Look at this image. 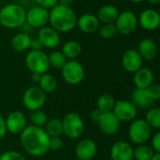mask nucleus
<instances>
[{
    "mask_svg": "<svg viewBox=\"0 0 160 160\" xmlns=\"http://www.w3.org/2000/svg\"><path fill=\"white\" fill-rule=\"evenodd\" d=\"M50 138L43 127L28 125L20 134V143L26 152L32 156L44 155L49 151Z\"/></svg>",
    "mask_w": 160,
    "mask_h": 160,
    "instance_id": "f257e3e1",
    "label": "nucleus"
},
{
    "mask_svg": "<svg viewBox=\"0 0 160 160\" xmlns=\"http://www.w3.org/2000/svg\"><path fill=\"white\" fill-rule=\"evenodd\" d=\"M49 23L58 33H66L75 28L77 17L70 7L57 5L49 12Z\"/></svg>",
    "mask_w": 160,
    "mask_h": 160,
    "instance_id": "f03ea898",
    "label": "nucleus"
},
{
    "mask_svg": "<svg viewBox=\"0 0 160 160\" xmlns=\"http://www.w3.org/2000/svg\"><path fill=\"white\" fill-rule=\"evenodd\" d=\"M27 12L23 6L9 4L0 10V25L6 28H17L26 24Z\"/></svg>",
    "mask_w": 160,
    "mask_h": 160,
    "instance_id": "7ed1b4c3",
    "label": "nucleus"
},
{
    "mask_svg": "<svg viewBox=\"0 0 160 160\" xmlns=\"http://www.w3.org/2000/svg\"><path fill=\"white\" fill-rule=\"evenodd\" d=\"M62 121L63 134L72 139L81 138L85 131V122L76 112H70L64 116Z\"/></svg>",
    "mask_w": 160,
    "mask_h": 160,
    "instance_id": "20e7f679",
    "label": "nucleus"
},
{
    "mask_svg": "<svg viewBox=\"0 0 160 160\" xmlns=\"http://www.w3.org/2000/svg\"><path fill=\"white\" fill-rule=\"evenodd\" d=\"M61 75L67 84L71 86L79 85L85 78L84 66L75 59L68 60L61 69Z\"/></svg>",
    "mask_w": 160,
    "mask_h": 160,
    "instance_id": "39448f33",
    "label": "nucleus"
},
{
    "mask_svg": "<svg viewBox=\"0 0 160 160\" xmlns=\"http://www.w3.org/2000/svg\"><path fill=\"white\" fill-rule=\"evenodd\" d=\"M152 128L144 119H135L131 122L128 136L130 140L137 145L145 144L151 138Z\"/></svg>",
    "mask_w": 160,
    "mask_h": 160,
    "instance_id": "423d86ee",
    "label": "nucleus"
},
{
    "mask_svg": "<svg viewBox=\"0 0 160 160\" xmlns=\"http://www.w3.org/2000/svg\"><path fill=\"white\" fill-rule=\"evenodd\" d=\"M27 68L32 73L43 74L50 68L48 55L42 51H29L25 58Z\"/></svg>",
    "mask_w": 160,
    "mask_h": 160,
    "instance_id": "0eeeda50",
    "label": "nucleus"
},
{
    "mask_svg": "<svg viewBox=\"0 0 160 160\" xmlns=\"http://www.w3.org/2000/svg\"><path fill=\"white\" fill-rule=\"evenodd\" d=\"M22 102L24 107L29 111L42 109L46 103V94L39 86H31L24 92Z\"/></svg>",
    "mask_w": 160,
    "mask_h": 160,
    "instance_id": "6e6552de",
    "label": "nucleus"
},
{
    "mask_svg": "<svg viewBox=\"0 0 160 160\" xmlns=\"http://www.w3.org/2000/svg\"><path fill=\"white\" fill-rule=\"evenodd\" d=\"M138 18L133 12L125 11L119 14L114 25L117 32L122 35H130L135 31L138 27Z\"/></svg>",
    "mask_w": 160,
    "mask_h": 160,
    "instance_id": "1a4fd4ad",
    "label": "nucleus"
},
{
    "mask_svg": "<svg viewBox=\"0 0 160 160\" xmlns=\"http://www.w3.org/2000/svg\"><path fill=\"white\" fill-rule=\"evenodd\" d=\"M118 120L122 122H132L136 119L138 114V108L134 106L131 101L118 100L115 103L112 110Z\"/></svg>",
    "mask_w": 160,
    "mask_h": 160,
    "instance_id": "9d476101",
    "label": "nucleus"
},
{
    "mask_svg": "<svg viewBox=\"0 0 160 160\" xmlns=\"http://www.w3.org/2000/svg\"><path fill=\"white\" fill-rule=\"evenodd\" d=\"M49 22V12L42 7L34 6L27 12L26 23L33 28L46 27Z\"/></svg>",
    "mask_w": 160,
    "mask_h": 160,
    "instance_id": "9b49d317",
    "label": "nucleus"
},
{
    "mask_svg": "<svg viewBox=\"0 0 160 160\" xmlns=\"http://www.w3.org/2000/svg\"><path fill=\"white\" fill-rule=\"evenodd\" d=\"M7 131L12 135L21 134L24 129L28 126L27 116L20 110L12 111L7 118H5Z\"/></svg>",
    "mask_w": 160,
    "mask_h": 160,
    "instance_id": "f8f14e48",
    "label": "nucleus"
},
{
    "mask_svg": "<svg viewBox=\"0 0 160 160\" xmlns=\"http://www.w3.org/2000/svg\"><path fill=\"white\" fill-rule=\"evenodd\" d=\"M97 150V144L93 139L83 138L76 144L74 153L79 160H92L96 155Z\"/></svg>",
    "mask_w": 160,
    "mask_h": 160,
    "instance_id": "ddd939ff",
    "label": "nucleus"
},
{
    "mask_svg": "<svg viewBox=\"0 0 160 160\" xmlns=\"http://www.w3.org/2000/svg\"><path fill=\"white\" fill-rule=\"evenodd\" d=\"M122 65L126 72L135 73L137 71H138L140 68H142L143 59L140 57L138 50L128 49L122 54Z\"/></svg>",
    "mask_w": 160,
    "mask_h": 160,
    "instance_id": "4468645a",
    "label": "nucleus"
},
{
    "mask_svg": "<svg viewBox=\"0 0 160 160\" xmlns=\"http://www.w3.org/2000/svg\"><path fill=\"white\" fill-rule=\"evenodd\" d=\"M97 124L102 133L108 136H111L119 131L121 122L118 120L113 112H107L102 114Z\"/></svg>",
    "mask_w": 160,
    "mask_h": 160,
    "instance_id": "2eb2a0df",
    "label": "nucleus"
},
{
    "mask_svg": "<svg viewBox=\"0 0 160 160\" xmlns=\"http://www.w3.org/2000/svg\"><path fill=\"white\" fill-rule=\"evenodd\" d=\"M133 153L134 149L127 141H117L110 148V158L112 160H132Z\"/></svg>",
    "mask_w": 160,
    "mask_h": 160,
    "instance_id": "dca6fc26",
    "label": "nucleus"
},
{
    "mask_svg": "<svg viewBox=\"0 0 160 160\" xmlns=\"http://www.w3.org/2000/svg\"><path fill=\"white\" fill-rule=\"evenodd\" d=\"M138 22L145 30H155L160 26V14L155 10L147 9L140 13Z\"/></svg>",
    "mask_w": 160,
    "mask_h": 160,
    "instance_id": "f3484780",
    "label": "nucleus"
},
{
    "mask_svg": "<svg viewBox=\"0 0 160 160\" xmlns=\"http://www.w3.org/2000/svg\"><path fill=\"white\" fill-rule=\"evenodd\" d=\"M38 39L42 43L43 47L54 49L60 43V35L51 27H43L40 28Z\"/></svg>",
    "mask_w": 160,
    "mask_h": 160,
    "instance_id": "a211bd4d",
    "label": "nucleus"
},
{
    "mask_svg": "<svg viewBox=\"0 0 160 160\" xmlns=\"http://www.w3.org/2000/svg\"><path fill=\"white\" fill-rule=\"evenodd\" d=\"M153 72L152 70L142 67L138 71H137L134 73V84L136 86V89H142L145 90L149 88L153 83Z\"/></svg>",
    "mask_w": 160,
    "mask_h": 160,
    "instance_id": "6ab92c4d",
    "label": "nucleus"
},
{
    "mask_svg": "<svg viewBox=\"0 0 160 160\" xmlns=\"http://www.w3.org/2000/svg\"><path fill=\"white\" fill-rule=\"evenodd\" d=\"M78 28L83 33L92 34L96 32L100 28V22L95 15L83 14L77 19L76 23Z\"/></svg>",
    "mask_w": 160,
    "mask_h": 160,
    "instance_id": "aec40b11",
    "label": "nucleus"
},
{
    "mask_svg": "<svg viewBox=\"0 0 160 160\" xmlns=\"http://www.w3.org/2000/svg\"><path fill=\"white\" fill-rule=\"evenodd\" d=\"M132 98V103L134 106L138 108H142V109H150L152 105H153V100L151 98L149 95L147 90H142V89H135L132 92L131 95Z\"/></svg>",
    "mask_w": 160,
    "mask_h": 160,
    "instance_id": "412c9836",
    "label": "nucleus"
},
{
    "mask_svg": "<svg viewBox=\"0 0 160 160\" xmlns=\"http://www.w3.org/2000/svg\"><path fill=\"white\" fill-rule=\"evenodd\" d=\"M120 12L119 10L113 5H104L97 12V19L99 22L105 24H114Z\"/></svg>",
    "mask_w": 160,
    "mask_h": 160,
    "instance_id": "4be33fe9",
    "label": "nucleus"
},
{
    "mask_svg": "<svg viewBox=\"0 0 160 160\" xmlns=\"http://www.w3.org/2000/svg\"><path fill=\"white\" fill-rule=\"evenodd\" d=\"M138 52L139 53L142 59L152 60L157 55V46L152 40L146 38L139 42Z\"/></svg>",
    "mask_w": 160,
    "mask_h": 160,
    "instance_id": "5701e85b",
    "label": "nucleus"
},
{
    "mask_svg": "<svg viewBox=\"0 0 160 160\" xmlns=\"http://www.w3.org/2000/svg\"><path fill=\"white\" fill-rule=\"evenodd\" d=\"M31 38L28 34L25 32H20L13 36L11 41V46L13 51L17 53H22L29 49Z\"/></svg>",
    "mask_w": 160,
    "mask_h": 160,
    "instance_id": "b1692460",
    "label": "nucleus"
},
{
    "mask_svg": "<svg viewBox=\"0 0 160 160\" xmlns=\"http://www.w3.org/2000/svg\"><path fill=\"white\" fill-rule=\"evenodd\" d=\"M61 52L68 60H73L81 54L82 46L75 41H68L62 45Z\"/></svg>",
    "mask_w": 160,
    "mask_h": 160,
    "instance_id": "393cba45",
    "label": "nucleus"
},
{
    "mask_svg": "<svg viewBox=\"0 0 160 160\" xmlns=\"http://www.w3.org/2000/svg\"><path fill=\"white\" fill-rule=\"evenodd\" d=\"M38 86L45 94H48V93L54 92L57 90L58 81L53 74L49 72H45L42 74Z\"/></svg>",
    "mask_w": 160,
    "mask_h": 160,
    "instance_id": "a878e982",
    "label": "nucleus"
},
{
    "mask_svg": "<svg viewBox=\"0 0 160 160\" xmlns=\"http://www.w3.org/2000/svg\"><path fill=\"white\" fill-rule=\"evenodd\" d=\"M116 100L113 95L110 93H103L101 94L96 101V108L100 110L102 113L112 112Z\"/></svg>",
    "mask_w": 160,
    "mask_h": 160,
    "instance_id": "bb28decb",
    "label": "nucleus"
},
{
    "mask_svg": "<svg viewBox=\"0 0 160 160\" xmlns=\"http://www.w3.org/2000/svg\"><path fill=\"white\" fill-rule=\"evenodd\" d=\"M43 129L45 130V132L49 136V138L60 137L63 134L62 121L60 119H58V118L50 119L45 123Z\"/></svg>",
    "mask_w": 160,
    "mask_h": 160,
    "instance_id": "cd10ccee",
    "label": "nucleus"
},
{
    "mask_svg": "<svg viewBox=\"0 0 160 160\" xmlns=\"http://www.w3.org/2000/svg\"><path fill=\"white\" fill-rule=\"evenodd\" d=\"M153 154L154 152L152 149V147L146 144H141V145H138L134 149L133 158L135 160H151Z\"/></svg>",
    "mask_w": 160,
    "mask_h": 160,
    "instance_id": "c85d7f7f",
    "label": "nucleus"
},
{
    "mask_svg": "<svg viewBox=\"0 0 160 160\" xmlns=\"http://www.w3.org/2000/svg\"><path fill=\"white\" fill-rule=\"evenodd\" d=\"M49 65L50 67H53L57 70H61L63 66L66 64L68 59L66 57L62 54L61 51H53L48 56Z\"/></svg>",
    "mask_w": 160,
    "mask_h": 160,
    "instance_id": "c756f323",
    "label": "nucleus"
},
{
    "mask_svg": "<svg viewBox=\"0 0 160 160\" xmlns=\"http://www.w3.org/2000/svg\"><path fill=\"white\" fill-rule=\"evenodd\" d=\"M151 128L160 129V108H151L146 113L145 119Z\"/></svg>",
    "mask_w": 160,
    "mask_h": 160,
    "instance_id": "7c9ffc66",
    "label": "nucleus"
},
{
    "mask_svg": "<svg viewBox=\"0 0 160 160\" xmlns=\"http://www.w3.org/2000/svg\"><path fill=\"white\" fill-rule=\"evenodd\" d=\"M29 120H30L32 125L43 127L48 121V117H47L46 112H44L42 109H38V110L30 111Z\"/></svg>",
    "mask_w": 160,
    "mask_h": 160,
    "instance_id": "2f4dec72",
    "label": "nucleus"
},
{
    "mask_svg": "<svg viewBox=\"0 0 160 160\" xmlns=\"http://www.w3.org/2000/svg\"><path fill=\"white\" fill-rule=\"evenodd\" d=\"M99 35L106 40L114 38L117 35V29L114 24H105L99 28Z\"/></svg>",
    "mask_w": 160,
    "mask_h": 160,
    "instance_id": "473e14b6",
    "label": "nucleus"
},
{
    "mask_svg": "<svg viewBox=\"0 0 160 160\" xmlns=\"http://www.w3.org/2000/svg\"><path fill=\"white\" fill-rule=\"evenodd\" d=\"M0 160H26V157L20 152L10 150L1 153Z\"/></svg>",
    "mask_w": 160,
    "mask_h": 160,
    "instance_id": "72a5a7b5",
    "label": "nucleus"
},
{
    "mask_svg": "<svg viewBox=\"0 0 160 160\" xmlns=\"http://www.w3.org/2000/svg\"><path fill=\"white\" fill-rule=\"evenodd\" d=\"M149 95L151 96V98L153 101H157L160 100V84H154L152 83L149 88L146 89Z\"/></svg>",
    "mask_w": 160,
    "mask_h": 160,
    "instance_id": "f704fd0d",
    "label": "nucleus"
},
{
    "mask_svg": "<svg viewBox=\"0 0 160 160\" xmlns=\"http://www.w3.org/2000/svg\"><path fill=\"white\" fill-rule=\"evenodd\" d=\"M35 3L39 6L42 7L45 10L53 9L58 5V0H34Z\"/></svg>",
    "mask_w": 160,
    "mask_h": 160,
    "instance_id": "c9c22d12",
    "label": "nucleus"
},
{
    "mask_svg": "<svg viewBox=\"0 0 160 160\" xmlns=\"http://www.w3.org/2000/svg\"><path fill=\"white\" fill-rule=\"evenodd\" d=\"M63 147V140L60 137L50 138L49 141V150L53 151H59Z\"/></svg>",
    "mask_w": 160,
    "mask_h": 160,
    "instance_id": "e433bc0d",
    "label": "nucleus"
},
{
    "mask_svg": "<svg viewBox=\"0 0 160 160\" xmlns=\"http://www.w3.org/2000/svg\"><path fill=\"white\" fill-rule=\"evenodd\" d=\"M151 147L153 150L154 152L160 153V131L156 132L152 137L151 140Z\"/></svg>",
    "mask_w": 160,
    "mask_h": 160,
    "instance_id": "4c0bfd02",
    "label": "nucleus"
},
{
    "mask_svg": "<svg viewBox=\"0 0 160 160\" xmlns=\"http://www.w3.org/2000/svg\"><path fill=\"white\" fill-rule=\"evenodd\" d=\"M42 48H43V45L41 42V41L38 39V37L31 39L30 47H29V49H31V51H42Z\"/></svg>",
    "mask_w": 160,
    "mask_h": 160,
    "instance_id": "58836bf2",
    "label": "nucleus"
},
{
    "mask_svg": "<svg viewBox=\"0 0 160 160\" xmlns=\"http://www.w3.org/2000/svg\"><path fill=\"white\" fill-rule=\"evenodd\" d=\"M7 133H8V131H7V125H6L5 118L0 114V139L5 138Z\"/></svg>",
    "mask_w": 160,
    "mask_h": 160,
    "instance_id": "ea45409f",
    "label": "nucleus"
},
{
    "mask_svg": "<svg viewBox=\"0 0 160 160\" xmlns=\"http://www.w3.org/2000/svg\"><path fill=\"white\" fill-rule=\"evenodd\" d=\"M102 114H103V113H102L100 110H98L97 108H95V109H93V110H92V111H91V113H90V117H91L92 121H93L94 122H98V121L100 120V118H101Z\"/></svg>",
    "mask_w": 160,
    "mask_h": 160,
    "instance_id": "a19ab883",
    "label": "nucleus"
},
{
    "mask_svg": "<svg viewBox=\"0 0 160 160\" xmlns=\"http://www.w3.org/2000/svg\"><path fill=\"white\" fill-rule=\"evenodd\" d=\"M74 0H58V5L64 6V7H70Z\"/></svg>",
    "mask_w": 160,
    "mask_h": 160,
    "instance_id": "79ce46f5",
    "label": "nucleus"
},
{
    "mask_svg": "<svg viewBox=\"0 0 160 160\" xmlns=\"http://www.w3.org/2000/svg\"><path fill=\"white\" fill-rule=\"evenodd\" d=\"M41 76L42 74H39V73H32L31 75V80L33 83H36V84H39L40 82V79H41Z\"/></svg>",
    "mask_w": 160,
    "mask_h": 160,
    "instance_id": "37998d69",
    "label": "nucleus"
},
{
    "mask_svg": "<svg viewBox=\"0 0 160 160\" xmlns=\"http://www.w3.org/2000/svg\"><path fill=\"white\" fill-rule=\"evenodd\" d=\"M151 160H160V153L154 152V154H153V156L152 157Z\"/></svg>",
    "mask_w": 160,
    "mask_h": 160,
    "instance_id": "c03bdc74",
    "label": "nucleus"
},
{
    "mask_svg": "<svg viewBox=\"0 0 160 160\" xmlns=\"http://www.w3.org/2000/svg\"><path fill=\"white\" fill-rule=\"evenodd\" d=\"M147 1H148L150 4H152V5H155V4L160 3V0H147Z\"/></svg>",
    "mask_w": 160,
    "mask_h": 160,
    "instance_id": "a18cd8bd",
    "label": "nucleus"
},
{
    "mask_svg": "<svg viewBox=\"0 0 160 160\" xmlns=\"http://www.w3.org/2000/svg\"><path fill=\"white\" fill-rule=\"evenodd\" d=\"M130 2H133V3H140L142 1H144V0H129Z\"/></svg>",
    "mask_w": 160,
    "mask_h": 160,
    "instance_id": "49530a36",
    "label": "nucleus"
},
{
    "mask_svg": "<svg viewBox=\"0 0 160 160\" xmlns=\"http://www.w3.org/2000/svg\"><path fill=\"white\" fill-rule=\"evenodd\" d=\"M1 153H2V152H1V151H0V156H1Z\"/></svg>",
    "mask_w": 160,
    "mask_h": 160,
    "instance_id": "de8ad7c7",
    "label": "nucleus"
},
{
    "mask_svg": "<svg viewBox=\"0 0 160 160\" xmlns=\"http://www.w3.org/2000/svg\"><path fill=\"white\" fill-rule=\"evenodd\" d=\"M159 42H160V36H159Z\"/></svg>",
    "mask_w": 160,
    "mask_h": 160,
    "instance_id": "09e8293b",
    "label": "nucleus"
}]
</instances>
